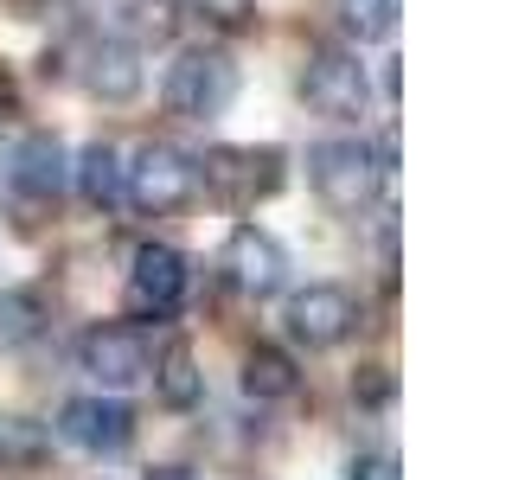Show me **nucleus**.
<instances>
[{
  "label": "nucleus",
  "mask_w": 512,
  "mask_h": 480,
  "mask_svg": "<svg viewBox=\"0 0 512 480\" xmlns=\"http://www.w3.org/2000/svg\"><path fill=\"white\" fill-rule=\"evenodd\" d=\"M384 180H391V173H384L378 148L359 141V135H333V141H314V148H308V186L320 192V205L340 212V218L372 212Z\"/></svg>",
  "instance_id": "nucleus-1"
},
{
  "label": "nucleus",
  "mask_w": 512,
  "mask_h": 480,
  "mask_svg": "<svg viewBox=\"0 0 512 480\" xmlns=\"http://www.w3.org/2000/svg\"><path fill=\"white\" fill-rule=\"evenodd\" d=\"M237 84H244V71H237V58L224 52V45H180L173 64H167V77H160V96H167L173 116L212 122L237 103Z\"/></svg>",
  "instance_id": "nucleus-2"
},
{
  "label": "nucleus",
  "mask_w": 512,
  "mask_h": 480,
  "mask_svg": "<svg viewBox=\"0 0 512 480\" xmlns=\"http://www.w3.org/2000/svg\"><path fill=\"white\" fill-rule=\"evenodd\" d=\"M122 199L141 218H173L199 199V160L180 154L173 141H148L135 160H122Z\"/></svg>",
  "instance_id": "nucleus-3"
},
{
  "label": "nucleus",
  "mask_w": 512,
  "mask_h": 480,
  "mask_svg": "<svg viewBox=\"0 0 512 480\" xmlns=\"http://www.w3.org/2000/svg\"><path fill=\"white\" fill-rule=\"evenodd\" d=\"M288 180V154L282 148H212L199 160V186L212 192L231 212H250V205L276 199Z\"/></svg>",
  "instance_id": "nucleus-4"
},
{
  "label": "nucleus",
  "mask_w": 512,
  "mask_h": 480,
  "mask_svg": "<svg viewBox=\"0 0 512 480\" xmlns=\"http://www.w3.org/2000/svg\"><path fill=\"white\" fill-rule=\"evenodd\" d=\"M359 295L340 282H308V288H295L288 295V308H282V333L295 346H308V352H333V346H346L352 333H359Z\"/></svg>",
  "instance_id": "nucleus-5"
},
{
  "label": "nucleus",
  "mask_w": 512,
  "mask_h": 480,
  "mask_svg": "<svg viewBox=\"0 0 512 480\" xmlns=\"http://www.w3.org/2000/svg\"><path fill=\"white\" fill-rule=\"evenodd\" d=\"M301 103L327 122H359L365 103H372V77H365L359 52H340V45H314L301 58Z\"/></svg>",
  "instance_id": "nucleus-6"
},
{
  "label": "nucleus",
  "mask_w": 512,
  "mask_h": 480,
  "mask_svg": "<svg viewBox=\"0 0 512 480\" xmlns=\"http://www.w3.org/2000/svg\"><path fill=\"white\" fill-rule=\"evenodd\" d=\"M77 372H84L96 391H135L154 372V346L141 327H122V320H103L77 340Z\"/></svg>",
  "instance_id": "nucleus-7"
},
{
  "label": "nucleus",
  "mask_w": 512,
  "mask_h": 480,
  "mask_svg": "<svg viewBox=\"0 0 512 480\" xmlns=\"http://www.w3.org/2000/svg\"><path fill=\"white\" fill-rule=\"evenodd\" d=\"M218 276H224V288H237L244 301L282 295V288H288V250H282V237H269L263 224H237V231L224 237V250H218Z\"/></svg>",
  "instance_id": "nucleus-8"
},
{
  "label": "nucleus",
  "mask_w": 512,
  "mask_h": 480,
  "mask_svg": "<svg viewBox=\"0 0 512 480\" xmlns=\"http://www.w3.org/2000/svg\"><path fill=\"white\" fill-rule=\"evenodd\" d=\"M58 436L84 455H122L135 442V410L122 404L116 391H90V397H71L58 410Z\"/></svg>",
  "instance_id": "nucleus-9"
},
{
  "label": "nucleus",
  "mask_w": 512,
  "mask_h": 480,
  "mask_svg": "<svg viewBox=\"0 0 512 480\" xmlns=\"http://www.w3.org/2000/svg\"><path fill=\"white\" fill-rule=\"evenodd\" d=\"M186 288H192V263L173 244H141L135 250V263H128V308L135 314H180V301H186Z\"/></svg>",
  "instance_id": "nucleus-10"
},
{
  "label": "nucleus",
  "mask_w": 512,
  "mask_h": 480,
  "mask_svg": "<svg viewBox=\"0 0 512 480\" xmlns=\"http://www.w3.org/2000/svg\"><path fill=\"white\" fill-rule=\"evenodd\" d=\"M7 186L20 192L26 205H58L64 186H71V154H64L58 135H26L20 148L7 154Z\"/></svg>",
  "instance_id": "nucleus-11"
},
{
  "label": "nucleus",
  "mask_w": 512,
  "mask_h": 480,
  "mask_svg": "<svg viewBox=\"0 0 512 480\" xmlns=\"http://www.w3.org/2000/svg\"><path fill=\"white\" fill-rule=\"evenodd\" d=\"M77 77H84V90L96 96V103H135V96H141V52H135V39H122V32L90 39Z\"/></svg>",
  "instance_id": "nucleus-12"
},
{
  "label": "nucleus",
  "mask_w": 512,
  "mask_h": 480,
  "mask_svg": "<svg viewBox=\"0 0 512 480\" xmlns=\"http://www.w3.org/2000/svg\"><path fill=\"white\" fill-rule=\"evenodd\" d=\"M71 186L84 192L90 212H116L122 205V148L116 141H84L71 154Z\"/></svg>",
  "instance_id": "nucleus-13"
},
{
  "label": "nucleus",
  "mask_w": 512,
  "mask_h": 480,
  "mask_svg": "<svg viewBox=\"0 0 512 480\" xmlns=\"http://www.w3.org/2000/svg\"><path fill=\"white\" fill-rule=\"evenodd\" d=\"M301 391V365L295 352L282 346H250L244 352V397H256V404H282V397Z\"/></svg>",
  "instance_id": "nucleus-14"
},
{
  "label": "nucleus",
  "mask_w": 512,
  "mask_h": 480,
  "mask_svg": "<svg viewBox=\"0 0 512 480\" xmlns=\"http://www.w3.org/2000/svg\"><path fill=\"white\" fill-rule=\"evenodd\" d=\"M45 320H52V301H45L39 288H7V295H0V352L32 346L45 333Z\"/></svg>",
  "instance_id": "nucleus-15"
},
{
  "label": "nucleus",
  "mask_w": 512,
  "mask_h": 480,
  "mask_svg": "<svg viewBox=\"0 0 512 480\" xmlns=\"http://www.w3.org/2000/svg\"><path fill=\"white\" fill-rule=\"evenodd\" d=\"M148 378H154V391H160V404H167V410H192L205 397V372H199V359H192L186 346H173Z\"/></svg>",
  "instance_id": "nucleus-16"
},
{
  "label": "nucleus",
  "mask_w": 512,
  "mask_h": 480,
  "mask_svg": "<svg viewBox=\"0 0 512 480\" xmlns=\"http://www.w3.org/2000/svg\"><path fill=\"white\" fill-rule=\"evenodd\" d=\"M45 455H52V429L32 423V416H0V461H13V468H39Z\"/></svg>",
  "instance_id": "nucleus-17"
},
{
  "label": "nucleus",
  "mask_w": 512,
  "mask_h": 480,
  "mask_svg": "<svg viewBox=\"0 0 512 480\" xmlns=\"http://www.w3.org/2000/svg\"><path fill=\"white\" fill-rule=\"evenodd\" d=\"M397 13H404V0H340V20L352 39H391L397 32Z\"/></svg>",
  "instance_id": "nucleus-18"
},
{
  "label": "nucleus",
  "mask_w": 512,
  "mask_h": 480,
  "mask_svg": "<svg viewBox=\"0 0 512 480\" xmlns=\"http://www.w3.org/2000/svg\"><path fill=\"white\" fill-rule=\"evenodd\" d=\"M192 20L218 26V32H250L256 26V0H180Z\"/></svg>",
  "instance_id": "nucleus-19"
},
{
  "label": "nucleus",
  "mask_w": 512,
  "mask_h": 480,
  "mask_svg": "<svg viewBox=\"0 0 512 480\" xmlns=\"http://www.w3.org/2000/svg\"><path fill=\"white\" fill-rule=\"evenodd\" d=\"M397 397V372L391 365H359V372H352V404L359 410H384Z\"/></svg>",
  "instance_id": "nucleus-20"
},
{
  "label": "nucleus",
  "mask_w": 512,
  "mask_h": 480,
  "mask_svg": "<svg viewBox=\"0 0 512 480\" xmlns=\"http://www.w3.org/2000/svg\"><path fill=\"white\" fill-rule=\"evenodd\" d=\"M346 480H404V461H397L391 448H359V455L346 461Z\"/></svg>",
  "instance_id": "nucleus-21"
}]
</instances>
